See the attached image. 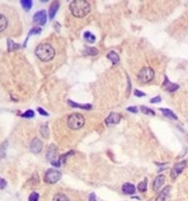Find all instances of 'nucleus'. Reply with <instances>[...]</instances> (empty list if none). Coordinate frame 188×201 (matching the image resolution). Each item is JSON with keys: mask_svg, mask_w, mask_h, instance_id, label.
<instances>
[{"mask_svg": "<svg viewBox=\"0 0 188 201\" xmlns=\"http://www.w3.org/2000/svg\"><path fill=\"white\" fill-rule=\"evenodd\" d=\"M98 50L95 47H86L85 49V54L86 55H98Z\"/></svg>", "mask_w": 188, "mask_h": 201, "instance_id": "nucleus-22", "label": "nucleus"}, {"mask_svg": "<svg viewBox=\"0 0 188 201\" xmlns=\"http://www.w3.org/2000/svg\"><path fill=\"white\" fill-rule=\"evenodd\" d=\"M34 116H35V113L32 110H28L22 114V117H24V118H33Z\"/></svg>", "mask_w": 188, "mask_h": 201, "instance_id": "nucleus-29", "label": "nucleus"}, {"mask_svg": "<svg viewBox=\"0 0 188 201\" xmlns=\"http://www.w3.org/2000/svg\"><path fill=\"white\" fill-rule=\"evenodd\" d=\"M69 8L75 17L83 18L90 13V5L85 0H74L70 4Z\"/></svg>", "mask_w": 188, "mask_h": 201, "instance_id": "nucleus-1", "label": "nucleus"}, {"mask_svg": "<svg viewBox=\"0 0 188 201\" xmlns=\"http://www.w3.org/2000/svg\"><path fill=\"white\" fill-rule=\"evenodd\" d=\"M33 21L35 23L38 24L39 25H44L46 23L47 15L45 10H40L35 13L33 16Z\"/></svg>", "mask_w": 188, "mask_h": 201, "instance_id": "nucleus-7", "label": "nucleus"}, {"mask_svg": "<svg viewBox=\"0 0 188 201\" xmlns=\"http://www.w3.org/2000/svg\"><path fill=\"white\" fill-rule=\"evenodd\" d=\"M122 191L126 195H133L135 193V187L130 183H126L123 185Z\"/></svg>", "mask_w": 188, "mask_h": 201, "instance_id": "nucleus-15", "label": "nucleus"}, {"mask_svg": "<svg viewBox=\"0 0 188 201\" xmlns=\"http://www.w3.org/2000/svg\"><path fill=\"white\" fill-rule=\"evenodd\" d=\"M57 153H58V149H57V147L52 144V145L49 146L48 150H47V153H46L47 160L49 161L50 162H53V161H55Z\"/></svg>", "mask_w": 188, "mask_h": 201, "instance_id": "nucleus-11", "label": "nucleus"}, {"mask_svg": "<svg viewBox=\"0 0 188 201\" xmlns=\"http://www.w3.org/2000/svg\"><path fill=\"white\" fill-rule=\"evenodd\" d=\"M165 182V176L162 175H158L157 178H155V180L154 181L153 183V189L155 191H157L159 189L162 187Z\"/></svg>", "mask_w": 188, "mask_h": 201, "instance_id": "nucleus-13", "label": "nucleus"}, {"mask_svg": "<svg viewBox=\"0 0 188 201\" xmlns=\"http://www.w3.org/2000/svg\"><path fill=\"white\" fill-rule=\"evenodd\" d=\"M170 189H171V187H170V186H167L166 187H165L162 191L159 193L157 198H156L155 201H166L169 193H170Z\"/></svg>", "mask_w": 188, "mask_h": 201, "instance_id": "nucleus-14", "label": "nucleus"}, {"mask_svg": "<svg viewBox=\"0 0 188 201\" xmlns=\"http://www.w3.org/2000/svg\"><path fill=\"white\" fill-rule=\"evenodd\" d=\"M85 119L82 115L80 113H72L68 117L67 120V125L68 128L72 130H78L81 128L85 125Z\"/></svg>", "mask_w": 188, "mask_h": 201, "instance_id": "nucleus-3", "label": "nucleus"}, {"mask_svg": "<svg viewBox=\"0 0 188 201\" xmlns=\"http://www.w3.org/2000/svg\"><path fill=\"white\" fill-rule=\"evenodd\" d=\"M59 7H60V3L58 1H54L51 4L49 10V16L51 20L53 19L55 16L56 13L58 12Z\"/></svg>", "mask_w": 188, "mask_h": 201, "instance_id": "nucleus-12", "label": "nucleus"}, {"mask_svg": "<svg viewBox=\"0 0 188 201\" xmlns=\"http://www.w3.org/2000/svg\"><path fill=\"white\" fill-rule=\"evenodd\" d=\"M7 50H8V52H13V51L17 50H18V49H20L21 45L17 43H15L13 40L8 39L7 40Z\"/></svg>", "mask_w": 188, "mask_h": 201, "instance_id": "nucleus-17", "label": "nucleus"}, {"mask_svg": "<svg viewBox=\"0 0 188 201\" xmlns=\"http://www.w3.org/2000/svg\"><path fill=\"white\" fill-rule=\"evenodd\" d=\"M20 2L22 4L24 10L26 11L30 10L31 9L32 6H33V2L31 0H22V1H20Z\"/></svg>", "mask_w": 188, "mask_h": 201, "instance_id": "nucleus-24", "label": "nucleus"}, {"mask_svg": "<svg viewBox=\"0 0 188 201\" xmlns=\"http://www.w3.org/2000/svg\"><path fill=\"white\" fill-rule=\"evenodd\" d=\"M35 54L41 61L48 62L55 56V50L49 43H41L36 47Z\"/></svg>", "mask_w": 188, "mask_h": 201, "instance_id": "nucleus-2", "label": "nucleus"}, {"mask_svg": "<svg viewBox=\"0 0 188 201\" xmlns=\"http://www.w3.org/2000/svg\"><path fill=\"white\" fill-rule=\"evenodd\" d=\"M162 87L165 88V90L168 91L169 92H174L179 88V86L178 84L170 82L166 76L165 77V80L163 82Z\"/></svg>", "mask_w": 188, "mask_h": 201, "instance_id": "nucleus-10", "label": "nucleus"}, {"mask_svg": "<svg viewBox=\"0 0 188 201\" xmlns=\"http://www.w3.org/2000/svg\"><path fill=\"white\" fill-rule=\"evenodd\" d=\"M62 178V173L55 169H49L46 172L44 181L47 183H56Z\"/></svg>", "mask_w": 188, "mask_h": 201, "instance_id": "nucleus-5", "label": "nucleus"}, {"mask_svg": "<svg viewBox=\"0 0 188 201\" xmlns=\"http://www.w3.org/2000/svg\"><path fill=\"white\" fill-rule=\"evenodd\" d=\"M159 111H162L163 115L165 116V117H168L169 119H177L178 117L177 116H176L175 113H174L171 110L168 109H159Z\"/></svg>", "mask_w": 188, "mask_h": 201, "instance_id": "nucleus-20", "label": "nucleus"}, {"mask_svg": "<svg viewBox=\"0 0 188 201\" xmlns=\"http://www.w3.org/2000/svg\"><path fill=\"white\" fill-rule=\"evenodd\" d=\"M84 38L87 41H88L89 43H94L95 41H96V36L89 31H86L84 33Z\"/></svg>", "mask_w": 188, "mask_h": 201, "instance_id": "nucleus-25", "label": "nucleus"}, {"mask_svg": "<svg viewBox=\"0 0 188 201\" xmlns=\"http://www.w3.org/2000/svg\"><path fill=\"white\" fill-rule=\"evenodd\" d=\"M186 166H187V162L186 161H182V162H178L174 165V166L171 170V172H170L171 178H174V179L177 178L182 173V171L185 170Z\"/></svg>", "mask_w": 188, "mask_h": 201, "instance_id": "nucleus-6", "label": "nucleus"}, {"mask_svg": "<svg viewBox=\"0 0 188 201\" xmlns=\"http://www.w3.org/2000/svg\"><path fill=\"white\" fill-rule=\"evenodd\" d=\"M126 110L130 112H132L133 113H137L138 112V109L136 106H130V107H128Z\"/></svg>", "mask_w": 188, "mask_h": 201, "instance_id": "nucleus-33", "label": "nucleus"}, {"mask_svg": "<svg viewBox=\"0 0 188 201\" xmlns=\"http://www.w3.org/2000/svg\"><path fill=\"white\" fill-rule=\"evenodd\" d=\"M162 101V98H161L160 96H157L155 97L152 98L150 100V102L151 103H158V102H160Z\"/></svg>", "mask_w": 188, "mask_h": 201, "instance_id": "nucleus-32", "label": "nucleus"}, {"mask_svg": "<svg viewBox=\"0 0 188 201\" xmlns=\"http://www.w3.org/2000/svg\"><path fill=\"white\" fill-rule=\"evenodd\" d=\"M138 80L142 83L151 82L154 77V71L151 67H143L140 70L138 75Z\"/></svg>", "mask_w": 188, "mask_h": 201, "instance_id": "nucleus-4", "label": "nucleus"}, {"mask_svg": "<svg viewBox=\"0 0 188 201\" xmlns=\"http://www.w3.org/2000/svg\"><path fill=\"white\" fill-rule=\"evenodd\" d=\"M52 201H70L69 198L63 193H58L54 196Z\"/></svg>", "mask_w": 188, "mask_h": 201, "instance_id": "nucleus-23", "label": "nucleus"}, {"mask_svg": "<svg viewBox=\"0 0 188 201\" xmlns=\"http://www.w3.org/2000/svg\"><path fill=\"white\" fill-rule=\"evenodd\" d=\"M107 57L108 59L111 60L112 64H113V65L117 64L119 62V60H120V58H119L118 55L115 52H114V51H111L110 52L108 53Z\"/></svg>", "mask_w": 188, "mask_h": 201, "instance_id": "nucleus-19", "label": "nucleus"}, {"mask_svg": "<svg viewBox=\"0 0 188 201\" xmlns=\"http://www.w3.org/2000/svg\"><path fill=\"white\" fill-rule=\"evenodd\" d=\"M89 201H97L96 200V196L94 193H91L89 196Z\"/></svg>", "mask_w": 188, "mask_h": 201, "instance_id": "nucleus-36", "label": "nucleus"}, {"mask_svg": "<svg viewBox=\"0 0 188 201\" xmlns=\"http://www.w3.org/2000/svg\"><path fill=\"white\" fill-rule=\"evenodd\" d=\"M8 26V20L5 15L0 13V32L5 31Z\"/></svg>", "mask_w": 188, "mask_h": 201, "instance_id": "nucleus-18", "label": "nucleus"}, {"mask_svg": "<svg viewBox=\"0 0 188 201\" xmlns=\"http://www.w3.org/2000/svg\"><path fill=\"white\" fill-rule=\"evenodd\" d=\"M7 186V181H5V179H4L2 178H0V189H3L6 187Z\"/></svg>", "mask_w": 188, "mask_h": 201, "instance_id": "nucleus-34", "label": "nucleus"}, {"mask_svg": "<svg viewBox=\"0 0 188 201\" xmlns=\"http://www.w3.org/2000/svg\"><path fill=\"white\" fill-rule=\"evenodd\" d=\"M38 113H40V114L42 115V116H46V117H48L49 116V113H47L46 111H44L42 108L39 107L38 109Z\"/></svg>", "mask_w": 188, "mask_h": 201, "instance_id": "nucleus-35", "label": "nucleus"}, {"mask_svg": "<svg viewBox=\"0 0 188 201\" xmlns=\"http://www.w3.org/2000/svg\"><path fill=\"white\" fill-rule=\"evenodd\" d=\"M67 102L68 105L72 108H79V109L83 110H90L92 109V105H91L90 104H83V105H82V104L77 103V102L71 101V100H68Z\"/></svg>", "mask_w": 188, "mask_h": 201, "instance_id": "nucleus-16", "label": "nucleus"}, {"mask_svg": "<svg viewBox=\"0 0 188 201\" xmlns=\"http://www.w3.org/2000/svg\"><path fill=\"white\" fill-rule=\"evenodd\" d=\"M43 149V143L39 138H35L32 141L31 144H30V150L32 153H35V154H38V153H41V150Z\"/></svg>", "mask_w": 188, "mask_h": 201, "instance_id": "nucleus-9", "label": "nucleus"}, {"mask_svg": "<svg viewBox=\"0 0 188 201\" xmlns=\"http://www.w3.org/2000/svg\"><path fill=\"white\" fill-rule=\"evenodd\" d=\"M39 194L37 192H32L29 196V201H38Z\"/></svg>", "mask_w": 188, "mask_h": 201, "instance_id": "nucleus-30", "label": "nucleus"}, {"mask_svg": "<svg viewBox=\"0 0 188 201\" xmlns=\"http://www.w3.org/2000/svg\"><path fill=\"white\" fill-rule=\"evenodd\" d=\"M147 183H148V179L145 178L143 181L140 182V183L138 186V189L140 192H144L147 190Z\"/></svg>", "mask_w": 188, "mask_h": 201, "instance_id": "nucleus-27", "label": "nucleus"}, {"mask_svg": "<svg viewBox=\"0 0 188 201\" xmlns=\"http://www.w3.org/2000/svg\"><path fill=\"white\" fill-rule=\"evenodd\" d=\"M41 29L40 27H34L32 30H30V33H28L27 38H26V39L25 40V41H24V47H26V42H27L28 39H29L30 35H36V34H39V33H41Z\"/></svg>", "mask_w": 188, "mask_h": 201, "instance_id": "nucleus-26", "label": "nucleus"}, {"mask_svg": "<svg viewBox=\"0 0 188 201\" xmlns=\"http://www.w3.org/2000/svg\"><path fill=\"white\" fill-rule=\"evenodd\" d=\"M40 131H41V136H42L43 138H48L49 136V129L48 128V125H47V123H45V124L41 125Z\"/></svg>", "mask_w": 188, "mask_h": 201, "instance_id": "nucleus-21", "label": "nucleus"}, {"mask_svg": "<svg viewBox=\"0 0 188 201\" xmlns=\"http://www.w3.org/2000/svg\"><path fill=\"white\" fill-rule=\"evenodd\" d=\"M121 119V117L119 113L112 112L105 119V123L107 126L113 125H116L120 122Z\"/></svg>", "mask_w": 188, "mask_h": 201, "instance_id": "nucleus-8", "label": "nucleus"}, {"mask_svg": "<svg viewBox=\"0 0 188 201\" xmlns=\"http://www.w3.org/2000/svg\"><path fill=\"white\" fill-rule=\"evenodd\" d=\"M134 96H136L137 97H142V96H146V94L141 91L138 90V89H135L134 92Z\"/></svg>", "mask_w": 188, "mask_h": 201, "instance_id": "nucleus-31", "label": "nucleus"}, {"mask_svg": "<svg viewBox=\"0 0 188 201\" xmlns=\"http://www.w3.org/2000/svg\"><path fill=\"white\" fill-rule=\"evenodd\" d=\"M140 110H141V112L146 115H151V116L155 115L154 111H152L151 109H150L149 108L146 107V106L142 105L141 107H140Z\"/></svg>", "mask_w": 188, "mask_h": 201, "instance_id": "nucleus-28", "label": "nucleus"}]
</instances>
